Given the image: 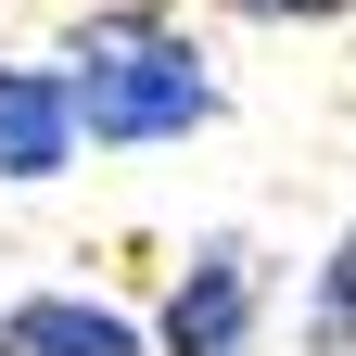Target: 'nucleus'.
<instances>
[{"label":"nucleus","mask_w":356,"mask_h":356,"mask_svg":"<svg viewBox=\"0 0 356 356\" xmlns=\"http://www.w3.org/2000/svg\"><path fill=\"white\" fill-rule=\"evenodd\" d=\"M0 356H153V318H127L89 280H38V293H0Z\"/></svg>","instance_id":"nucleus-3"},{"label":"nucleus","mask_w":356,"mask_h":356,"mask_svg":"<svg viewBox=\"0 0 356 356\" xmlns=\"http://www.w3.org/2000/svg\"><path fill=\"white\" fill-rule=\"evenodd\" d=\"M64 102H76V140L89 153H165V140H204L229 115V76L165 0H102V13L64 26Z\"/></svg>","instance_id":"nucleus-1"},{"label":"nucleus","mask_w":356,"mask_h":356,"mask_svg":"<svg viewBox=\"0 0 356 356\" xmlns=\"http://www.w3.org/2000/svg\"><path fill=\"white\" fill-rule=\"evenodd\" d=\"M293 356H356V216L318 242V267L293 293Z\"/></svg>","instance_id":"nucleus-5"},{"label":"nucleus","mask_w":356,"mask_h":356,"mask_svg":"<svg viewBox=\"0 0 356 356\" xmlns=\"http://www.w3.org/2000/svg\"><path fill=\"white\" fill-rule=\"evenodd\" d=\"M267 331H280V254L254 229L178 242L165 293H153V356H267Z\"/></svg>","instance_id":"nucleus-2"},{"label":"nucleus","mask_w":356,"mask_h":356,"mask_svg":"<svg viewBox=\"0 0 356 356\" xmlns=\"http://www.w3.org/2000/svg\"><path fill=\"white\" fill-rule=\"evenodd\" d=\"M216 13H242V26H343L356 0H216Z\"/></svg>","instance_id":"nucleus-6"},{"label":"nucleus","mask_w":356,"mask_h":356,"mask_svg":"<svg viewBox=\"0 0 356 356\" xmlns=\"http://www.w3.org/2000/svg\"><path fill=\"white\" fill-rule=\"evenodd\" d=\"M76 102H64V64H13L0 51V191H51L76 178Z\"/></svg>","instance_id":"nucleus-4"}]
</instances>
